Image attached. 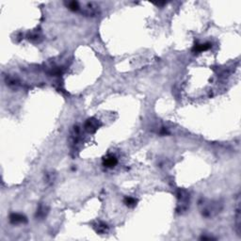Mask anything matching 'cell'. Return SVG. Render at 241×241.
<instances>
[{
	"label": "cell",
	"instance_id": "cell-1",
	"mask_svg": "<svg viewBox=\"0 0 241 241\" xmlns=\"http://www.w3.org/2000/svg\"><path fill=\"white\" fill-rule=\"evenodd\" d=\"M98 128V122L94 120V119H91L86 123L85 124V129L89 132H94Z\"/></svg>",
	"mask_w": 241,
	"mask_h": 241
},
{
	"label": "cell",
	"instance_id": "cell-2",
	"mask_svg": "<svg viewBox=\"0 0 241 241\" xmlns=\"http://www.w3.org/2000/svg\"><path fill=\"white\" fill-rule=\"evenodd\" d=\"M236 233L238 236H240L241 233V223H240V207H239V199L237 201V205H236Z\"/></svg>",
	"mask_w": 241,
	"mask_h": 241
},
{
	"label": "cell",
	"instance_id": "cell-3",
	"mask_svg": "<svg viewBox=\"0 0 241 241\" xmlns=\"http://www.w3.org/2000/svg\"><path fill=\"white\" fill-rule=\"evenodd\" d=\"M116 164H117V158L113 156H108L105 157L104 160V165L107 167H109V168L114 167Z\"/></svg>",
	"mask_w": 241,
	"mask_h": 241
},
{
	"label": "cell",
	"instance_id": "cell-4",
	"mask_svg": "<svg viewBox=\"0 0 241 241\" xmlns=\"http://www.w3.org/2000/svg\"><path fill=\"white\" fill-rule=\"evenodd\" d=\"M210 47V45L208 43H202V44H196L195 47L193 48V50L196 52H202V51L207 50Z\"/></svg>",
	"mask_w": 241,
	"mask_h": 241
},
{
	"label": "cell",
	"instance_id": "cell-5",
	"mask_svg": "<svg viewBox=\"0 0 241 241\" xmlns=\"http://www.w3.org/2000/svg\"><path fill=\"white\" fill-rule=\"evenodd\" d=\"M11 222H13V223L23 222L25 220V217H23L22 215H19V214H13L11 217Z\"/></svg>",
	"mask_w": 241,
	"mask_h": 241
},
{
	"label": "cell",
	"instance_id": "cell-6",
	"mask_svg": "<svg viewBox=\"0 0 241 241\" xmlns=\"http://www.w3.org/2000/svg\"><path fill=\"white\" fill-rule=\"evenodd\" d=\"M107 230V224H105V223H100V224H98V227H97V232L98 233H105V231Z\"/></svg>",
	"mask_w": 241,
	"mask_h": 241
},
{
	"label": "cell",
	"instance_id": "cell-7",
	"mask_svg": "<svg viewBox=\"0 0 241 241\" xmlns=\"http://www.w3.org/2000/svg\"><path fill=\"white\" fill-rule=\"evenodd\" d=\"M125 204H126L127 205H129V206H132V205H134L135 204H136V201H135V199H133V198L128 197V198L125 199Z\"/></svg>",
	"mask_w": 241,
	"mask_h": 241
},
{
	"label": "cell",
	"instance_id": "cell-8",
	"mask_svg": "<svg viewBox=\"0 0 241 241\" xmlns=\"http://www.w3.org/2000/svg\"><path fill=\"white\" fill-rule=\"evenodd\" d=\"M69 6H70V9H73V11H75V9H78V4H77V2H71Z\"/></svg>",
	"mask_w": 241,
	"mask_h": 241
}]
</instances>
